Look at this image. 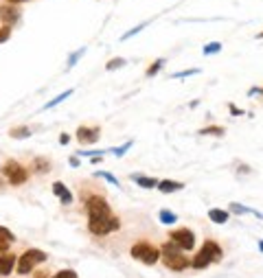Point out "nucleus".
Returning <instances> with one entry per match:
<instances>
[{"instance_id":"f257e3e1","label":"nucleus","mask_w":263,"mask_h":278,"mask_svg":"<svg viewBox=\"0 0 263 278\" xmlns=\"http://www.w3.org/2000/svg\"><path fill=\"white\" fill-rule=\"evenodd\" d=\"M160 261L171 272H184L191 267V259L182 248H178L173 241H164L160 246Z\"/></svg>"},{"instance_id":"f03ea898","label":"nucleus","mask_w":263,"mask_h":278,"mask_svg":"<svg viewBox=\"0 0 263 278\" xmlns=\"http://www.w3.org/2000/svg\"><path fill=\"white\" fill-rule=\"evenodd\" d=\"M88 230L95 237H108L112 233H116V230H121V219L114 213L88 217Z\"/></svg>"},{"instance_id":"7ed1b4c3","label":"nucleus","mask_w":263,"mask_h":278,"mask_svg":"<svg viewBox=\"0 0 263 278\" xmlns=\"http://www.w3.org/2000/svg\"><path fill=\"white\" fill-rule=\"evenodd\" d=\"M46 261H49V254H46L44 250L29 248V250H24V252L18 256L16 272H18L20 276H26V274H31L37 265H42V263H46Z\"/></svg>"},{"instance_id":"20e7f679","label":"nucleus","mask_w":263,"mask_h":278,"mask_svg":"<svg viewBox=\"0 0 263 278\" xmlns=\"http://www.w3.org/2000/svg\"><path fill=\"white\" fill-rule=\"evenodd\" d=\"M129 254L132 259H136L138 263H143V265H156L158 261H160V248L154 246L151 241H136L134 246L129 248Z\"/></svg>"},{"instance_id":"39448f33","label":"nucleus","mask_w":263,"mask_h":278,"mask_svg":"<svg viewBox=\"0 0 263 278\" xmlns=\"http://www.w3.org/2000/svg\"><path fill=\"white\" fill-rule=\"evenodd\" d=\"M0 173H3L5 180L13 184V187H22V184L29 180V169H24L18 160H7L3 164V169H0Z\"/></svg>"},{"instance_id":"423d86ee","label":"nucleus","mask_w":263,"mask_h":278,"mask_svg":"<svg viewBox=\"0 0 263 278\" xmlns=\"http://www.w3.org/2000/svg\"><path fill=\"white\" fill-rule=\"evenodd\" d=\"M169 241H173L178 248H182L184 252H191V250L195 248V235H193V230H189V228H173V230H169Z\"/></svg>"},{"instance_id":"0eeeda50","label":"nucleus","mask_w":263,"mask_h":278,"mask_svg":"<svg viewBox=\"0 0 263 278\" xmlns=\"http://www.w3.org/2000/svg\"><path fill=\"white\" fill-rule=\"evenodd\" d=\"M85 210H88V217H97V215H108L112 213L110 204L105 202L103 195H90L88 200H85Z\"/></svg>"},{"instance_id":"6e6552de","label":"nucleus","mask_w":263,"mask_h":278,"mask_svg":"<svg viewBox=\"0 0 263 278\" xmlns=\"http://www.w3.org/2000/svg\"><path fill=\"white\" fill-rule=\"evenodd\" d=\"M197 252H202L206 256L210 261V265H213V263H222V259H224V250L215 239H206L202 243V250H197Z\"/></svg>"},{"instance_id":"1a4fd4ad","label":"nucleus","mask_w":263,"mask_h":278,"mask_svg":"<svg viewBox=\"0 0 263 278\" xmlns=\"http://www.w3.org/2000/svg\"><path fill=\"white\" fill-rule=\"evenodd\" d=\"M16 263H18V256L11 254V252H3L0 254V276L7 278L13 274V269H16Z\"/></svg>"},{"instance_id":"9d476101","label":"nucleus","mask_w":263,"mask_h":278,"mask_svg":"<svg viewBox=\"0 0 263 278\" xmlns=\"http://www.w3.org/2000/svg\"><path fill=\"white\" fill-rule=\"evenodd\" d=\"M99 134H101V129H99V127H85V125L77 127V141L79 143H85V145L97 143L99 141Z\"/></svg>"},{"instance_id":"9b49d317","label":"nucleus","mask_w":263,"mask_h":278,"mask_svg":"<svg viewBox=\"0 0 263 278\" xmlns=\"http://www.w3.org/2000/svg\"><path fill=\"white\" fill-rule=\"evenodd\" d=\"M0 18H3L5 26H11V24H16L20 20V11L13 5H3V7H0Z\"/></svg>"},{"instance_id":"f8f14e48","label":"nucleus","mask_w":263,"mask_h":278,"mask_svg":"<svg viewBox=\"0 0 263 278\" xmlns=\"http://www.w3.org/2000/svg\"><path fill=\"white\" fill-rule=\"evenodd\" d=\"M53 193H55V197L64 204V206H70V204H72V193H70L68 189H66V184L53 182Z\"/></svg>"},{"instance_id":"ddd939ff","label":"nucleus","mask_w":263,"mask_h":278,"mask_svg":"<svg viewBox=\"0 0 263 278\" xmlns=\"http://www.w3.org/2000/svg\"><path fill=\"white\" fill-rule=\"evenodd\" d=\"M182 189H184L182 182H173V180L158 182V191H162V193H173V191H182Z\"/></svg>"},{"instance_id":"4468645a","label":"nucleus","mask_w":263,"mask_h":278,"mask_svg":"<svg viewBox=\"0 0 263 278\" xmlns=\"http://www.w3.org/2000/svg\"><path fill=\"white\" fill-rule=\"evenodd\" d=\"M208 219L213 223H226L228 221V213L222 208H210L208 210Z\"/></svg>"},{"instance_id":"2eb2a0df","label":"nucleus","mask_w":263,"mask_h":278,"mask_svg":"<svg viewBox=\"0 0 263 278\" xmlns=\"http://www.w3.org/2000/svg\"><path fill=\"white\" fill-rule=\"evenodd\" d=\"M134 182L138 184L141 189H156L158 187V180L156 177H145V175H134Z\"/></svg>"},{"instance_id":"dca6fc26","label":"nucleus","mask_w":263,"mask_h":278,"mask_svg":"<svg viewBox=\"0 0 263 278\" xmlns=\"http://www.w3.org/2000/svg\"><path fill=\"white\" fill-rule=\"evenodd\" d=\"M33 171H35V173H49V171H51V162L49 160H42V158H35V160H33Z\"/></svg>"},{"instance_id":"f3484780","label":"nucleus","mask_w":263,"mask_h":278,"mask_svg":"<svg viewBox=\"0 0 263 278\" xmlns=\"http://www.w3.org/2000/svg\"><path fill=\"white\" fill-rule=\"evenodd\" d=\"M200 134H202V136H217V138H220V136L226 134V129H224V127H217V125H208V127L200 129Z\"/></svg>"},{"instance_id":"a211bd4d","label":"nucleus","mask_w":263,"mask_h":278,"mask_svg":"<svg viewBox=\"0 0 263 278\" xmlns=\"http://www.w3.org/2000/svg\"><path fill=\"white\" fill-rule=\"evenodd\" d=\"M158 219H160L164 226H171V223H176L178 221V215H173V213H169V210H160L158 213Z\"/></svg>"},{"instance_id":"6ab92c4d","label":"nucleus","mask_w":263,"mask_h":278,"mask_svg":"<svg viewBox=\"0 0 263 278\" xmlns=\"http://www.w3.org/2000/svg\"><path fill=\"white\" fill-rule=\"evenodd\" d=\"M9 136H11V138H29V136H31V129L24 127V125H20V127H13V129L9 131Z\"/></svg>"},{"instance_id":"aec40b11","label":"nucleus","mask_w":263,"mask_h":278,"mask_svg":"<svg viewBox=\"0 0 263 278\" xmlns=\"http://www.w3.org/2000/svg\"><path fill=\"white\" fill-rule=\"evenodd\" d=\"M0 241H5V243H16V235H13L9 228L0 226Z\"/></svg>"},{"instance_id":"412c9836","label":"nucleus","mask_w":263,"mask_h":278,"mask_svg":"<svg viewBox=\"0 0 263 278\" xmlns=\"http://www.w3.org/2000/svg\"><path fill=\"white\" fill-rule=\"evenodd\" d=\"M51 278H77V272L75 269H59V272L51 274Z\"/></svg>"},{"instance_id":"4be33fe9","label":"nucleus","mask_w":263,"mask_h":278,"mask_svg":"<svg viewBox=\"0 0 263 278\" xmlns=\"http://www.w3.org/2000/svg\"><path fill=\"white\" fill-rule=\"evenodd\" d=\"M162 66H164V59H156V62H154V64H151L149 68H147V77H154L156 72L162 68Z\"/></svg>"},{"instance_id":"5701e85b","label":"nucleus","mask_w":263,"mask_h":278,"mask_svg":"<svg viewBox=\"0 0 263 278\" xmlns=\"http://www.w3.org/2000/svg\"><path fill=\"white\" fill-rule=\"evenodd\" d=\"M70 95H72V90H66V92H64V95H59V97H55V99H53V101H51V103H46V105H44V108H46V110H49V108H53V105L62 103V101H64V99H68Z\"/></svg>"},{"instance_id":"b1692460","label":"nucleus","mask_w":263,"mask_h":278,"mask_svg":"<svg viewBox=\"0 0 263 278\" xmlns=\"http://www.w3.org/2000/svg\"><path fill=\"white\" fill-rule=\"evenodd\" d=\"M125 64H127V62H125L123 57H116V59H110L105 68H108V70H116V68H121V66H125Z\"/></svg>"},{"instance_id":"393cba45","label":"nucleus","mask_w":263,"mask_h":278,"mask_svg":"<svg viewBox=\"0 0 263 278\" xmlns=\"http://www.w3.org/2000/svg\"><path fill=\"white\" fill-rule=\"evenodd\" d=\"M217 51H222L220 42H210V44L204 46V55H213V53H217Z\"/></svg>"},{"instance_id":"a878e982","label":"nucleus","mask_w":263,"mask_h":278,"mask_svg":"<svg viewBox=\"0 0 263 278\" xmlns=\"http://www.w3.org/2000/svg\"><path fill=\"white\" fill-rule=\"evenodd\" d=\"M11 37V26H0V44H3V42H7V39H9Z\"/></svg>"},{"instance_id":"bb28decb","label":"nucleus","mask_w":263,"mask_h":278,"mask_svg":"<svg viewBox=\"0 0 263 278\" xmlns=\"http://www.w3.org/2000/svg\"><path fill=\"white\" fill-rule=\"evenodd\" d=\"M230 210L233 213H239V215H243V213H250V208H246V206H241V204H230Z\"/></svg>"},{"instance_id":"cd10ccee","label":"nucleus","mask_w":263,"mask_h":278,"mask_svg":"<svg viewBox=\"0 0 263 278\" xmlns=\"http://www.w3.org/2000/svg\"><path fill=\"white\" fill-rule=\"evenodd\" d=\"M197 72H200V70H197V68H193V70H184V72H176V79H180V77H191V75H197Z\"/></svg>"},{"instance_id":"c85d7f7f","label":"nucleus","mask_w":263,"mask_h":278,"mask_svg":"<svg viewBox=\"0 0 263 278\" xmlns=\"http://www.w3.org/2000/svg\"><path fill=\"white\" fill-rule=\"evenodd\" d=\"M99 175H101V177H105V180H108L110 184H114V187H118V180H116V177H112V175L108 173V171H101V173H99Z\"/></svg>"},{"instance_id":"c756f323","label":"nucleus","mask_w":263,"mask_h":278,"mask_svg":"<svg viewBox=\"0 0 263 278\" xmlns=\"http://www.w3.org/2000/svg\"><path fill=\"white\" fill-rule=\"evenodd\" d=\"M129 147H132V143H125V145H123V147H118V149L114 151V154H118V156H121V154H125V151H127Z\"/></svg>"},{"instance_id":"7c9ffc66","label":"nucleus","mask_w":263,"mask_h":278,"mask_svg":"<svg viewBox=\"0 0 263 278\" xmlns=\"http://www.w3.org/2000/svg\"><path fill=\"white\" fill-rule=\"evenodd\" d=\"M68 141H70L68 134H62V136H59V143H62V145H68Z\"/></svg>"},{"instance_id":"2f4dec72","label":"nucleus","mask_w":263,"mask_h":278,"mask_svg":"<svg viewBox=\"0 0 263 278\" xmlns=\"http://www.w3.org/2000/svg\"><path fill=\"white\" fill-rule=\"evenodd\" d=\"M70 167H79V158H75V156L70 158Z\"/></svg>"},{"instance_id":"473e14b6","label":"nucleus","mask_w":263,"mask_h":278,"mask_svg":"<svg viewBox=\"0 0 263 278\" xmlns=\"http://www.w3.org/2000/svg\"><path fill=\"white\" fill-rule=\"evenodd\" d=\"M230 114H237V116H239V114H241V110H237L235 105H230Z\"/></svg>"},{"instance_id":"72a5a7b5","label":"nucleus","mask_w":263,"mask_h":278,"mask_svg":"<svg viewBox=\"0 0 263 278\" xmlns=\"http://www.w3.org/2000/svg\"><path fill=\"white\" fill-rule=\"evenodd\" d=\"M9 5H18V3H26V0H7Z\"/></svg>"},{"instance_id":"f704fd0d","label":"nucleus","mask_w":263,"mask_h":278,"mask_svg":"<svg viewBox=\"0 0 263 278\" xmlns=\"http://www.w3.org/2000/svg\"><path fill=\"white\" fill-rule=\"evenodd\" d=\"M259 250H261V252H263V241H259Z\"/></svg>"},{"instance_id":"c9c22d12","label":"nucleus","mask_w":263,"mask_h":278,"mask_svg":"<svg viewBox=\"0 0 263 278\" xmlns=\"http://www.w3.org/2000/svg\"><path fill=\"white\" fill-rule=\"evenodd\" d=\"M256 37H259V39H263V31H261V33H259V35H256Z\"/></svg>"},{"instance_id":"e433bc0d","label":"nucleus","mask_w":263,"mask_h":278,"mask_svg":"<svg viewBox=\"0 0 263 278\" xmlns=\"http://www.w3.org/2000/svg\"><path fill=\"white\" fill-rule=\"evenodd\" d=\"M261 92H263V88H261Z\"/></svg>"}]
</instances>
